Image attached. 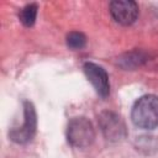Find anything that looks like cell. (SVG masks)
<instances>
[{
  "mask_svg": "<svg viewBox=\"0 0 158 158\" xmlns=\"http://www.w3.org/2000/svg\"><path fill=\"white\" fill-rule=\"evenodd\" d=\"M131 118L139 128H156L158 126V96L148 94L137 99L132 106Z\"/></svg>",
  "mask_w": 158,
  "mask_h": 158,
  "instance_id": "cell-1",
  "label": "cell"
},
{
  "mask_svg": "<svg viewBox=\"0 0 158 158\" xmlns=\"http://www.w3.org/2000/svg\"><path fill=\"white\" fill-rule=\"evenodd\" d=\"M68 142L77 148H84L93 143L95 131L86 117H74L68 123Z\"/></svg>",
  "mask_w": 158,
  "mask_h": 158,
  "instance_id": "cell-2",
  "label": "cell"
},
{
  "mask_svg": "<svg viewBox=\"0 0 158 158\" xmlns=\"http://www.w3.org/2000/svg\"><path fill=\"white\" fill-rule=\"evenodd\" d=\"M36 127H37V115L35 106L30 101L23 102V123L21 127H14L9 136L11 141L19 144H23L30 142L35 133H36Z\"/></svg>",
  "mask_w": 158,
  "mask_h": 158,
  "instance_id": "cell-3",
  "label": "cell"
},
{
  "mask_svg": "<svg viewBox=\"0 0 158 158\" xmlns=\"http://www.w3.org/2000/svg\"><path fill=\"white\" fill-rule=\"evenodd\" d=\"M110 14L112 19L122 25H132L138 17V5L131 0H115L110 2Z\"/></svg>",
  "mask_w": 158,
  "mask_h": 158,
  "instance_id": "cell-4",
  "label": "cell"
},
{
  "mask_svg": "<svg viewBox=\"0 0 158 158\" xmlns=\"http://www.w3.org/2000/svg\"><path fill=\"white\" fill-rule=\"evenodd\" d=\"M83 69H84L86 78L89 79V81L94 86L95 91L98 93V95H100L101 98L109 96L110 81H109V75H107L106 70L102 67H100L93 62H85L83 65Z\"/></svg>",
  "mask_w": 158,
  "mask_h": 158,
  "instance_id": "cell-5",
  "label": "cell"
},
{
  "mask_svg": "<svg viewBox=\"0 0 158 158\" xmlns=\"http://www.w3.org/2000/svg\"><path fill=\"white\" fill-rule=\"evenodd\" d=\"M100 126L102 133L110 141H118L125 135V125L120 116L114 112H102L100 116Z\"/></svg>",
  "mask_w": 158,
  "mask_h": 158,
  "instance_id": "cell-6",
  "label": "cell"
},
{
  "mask_svg": "<svg viewBox=\"0 0 158 158\" xmlns=\"http://www.w3.org/2000/svg\"><path fill=\"white\" fill-rule=\"evenodd\" d=\"M37 17V5L36 4H28L23 6L19 14V19L21 23L26 27H31L35 25Z\"/></svg>",
  "mask_w": 158,
  "mask_h": 158,
  "instance_id": "cell-7",
  "label": "cell"
},
{
  "mask_svg": "<svg viewBox=\"0 0 158 158\" xmlns=\"http://www.w3.org/2000/svg\"><path fill=\"white\" fill-rule=\"evenodd\" d=\"M85 44H86V37L81 32L73 31L67 36V46L70 49H74V51L81 49L85 47Z\"/></svg>",
  "mask_w": 158,
  "mask_h": 158,
  "instance_id": "cell-8",
  "label": "cell"
}]
</instances>
